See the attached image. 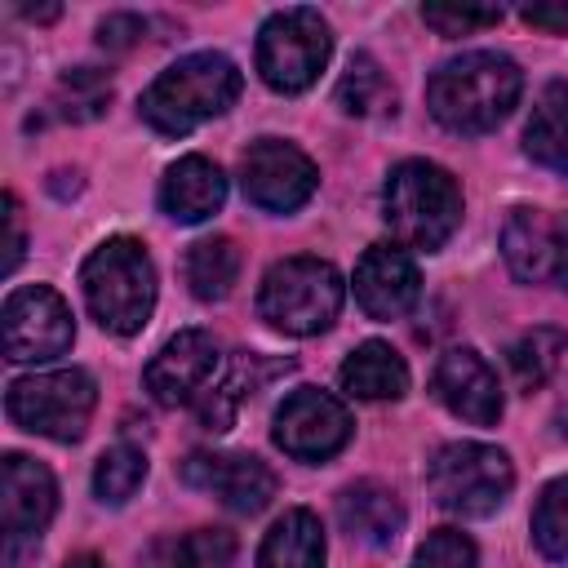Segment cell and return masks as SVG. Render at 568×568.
Returning <instances> with one entry per match:
<instances>
[{
	"label": "cell",
	"instance_id": "obj_1",
	"mask_svg": "<svg viewBox=\"0 0 568 568\" xmlns=\"http://www.w3.org/2000/svg\"><path fill=\"white\" fill-rule=\"evenodd\" d=\"M524 93V71L493 49L462 53L444 62L426 84L430 115L453 133H488L497 129Z\"/></svg>",
	"mask_w": 568,
	"mask_h": 568
},
{
	"label": "cell",
	"instance_id": "obj_2",
	"mask_svg": "<svg viewBox=\"0 0 568 568\" xmlns=\"http://www.w3.org/2000/svg\"><path fill=\"white\" fill-rule=\"evenodd\" d=\"M80 288H84L89 315L106 333L133 337L155 311V266H151L142 240H133V235L102 240L80 266Z\"/></svg>",
	"mask_w": 568,
	"mask_h": 568
},
{
	"label": "cell",
	"instance_id": "obj_3",
	"mask_svg": "<svg viewBox=\"0 0 568 568\" xmlns=\"http://www.w3.org/2000/svg\"><path fill=\"white\" fill-rule=\"evenodd\" d=\"M240 98V71L222 53H191L164 67L142 93V115L151 129L182 138L195 124L222 115Z\"/></svg>",
	"mask_w": 568,
	"mask_h": 568
},
{
	"label": "cell",
	"instance_id": "obj_4",
	"mask_svg": "<svg viewBox=\"0 0 568 568\" xmlns=\"http://www.w3.org/2000/svg\"><path fill=\"white\" fill-rule=\"evenodd\" d=\"M382 209H386L395 240L408 248H422V253L444 248L453 240V231L462 226V191H457L453 173L430 160L395 164L386 178V191H382Z\"/></svg>",
	"mask_w": 568,
	"mask_h": 568
},
{
	"label": "cell",
	"instance_id": "obj_5",
	"mask_svg": "<svg viewBox=\"0 0 568 568\" xmlns=\"http://www.w3.org/2000/svg\"><path fill=\"white\" fill-rule=\"evenodd\" d=\"M257 311L280 333H324L342 311V275L324 257H284L262 275Z\"/></svg>",
	"mask_w": 568,
	"mask_h": 568
},
{
	"label": "cell",
	"instance_id": "obj_6",
	"mask_svg": "<svg viewBox=\"0 0 568 568\" xmlns=\"http://www.w3.org/2000/svg\"><path fill=\"white\" fill-rule=\"evenodd\" d=\"M426 488L430 497L448 510V515H462V519H484L493 515L510 488H515V466L501 448L493 444H475V439H462V444H444L430 466H426Z\"/></svg>",
	"mask_w": 568,
	"mask_h": 568
},
{
	"label": "cell",
	"instance_id": "obj_7",
	"mask_svg": "<svg viewBox=\"0 0 568 568\" xmlns=\"http://www.w3.org/2000/svg\"><path fill=\"white\" fill-rule=\"evenodd\" d=\"M93 404H98V386L84 368H53V373L18 377L9 382V395H4V408L22 430L58 439V444H75L89 430Z\"/></svg>",
	"mask_w": 568,
	"mask_h": 568
},
{
	"label": "cell",
	"instance_id": "obj_8",
	"mask_svg": "<svg viewBox=\"0 0 568 568\" xmlns=\"http://www.w3.org/2000/svg\"><path fill=\"white\" fill-rule=\"evenodd\" d=\"M333 53L328 22L320 9L293 4L262 22L257 31V71L275 93H302L320 80L324 62Z\"/></svg>",
	"mask_w": 568,
	"mask_h": 568
},
{
	"label": "cell",
	"instance_id": "obj_9",
	"mask_svg": "<svg viewBox=\"0 0 568 568\" xmlns=\"http://www.w3.org/2000/svg\"><path fill=\"white\" fill-rule=\"evenodd\" d=\"M0 337H4V355L18 364H40V359L67 355L75 342L71 306L49 284L13 288L0 311Z\"/></svg>",
	"mask_w": 568,
	"mask_h": 568
},
{
	"label": "cell",
	"instance_id": "obj_10",
	"mask_svg": "<svg viewBox=\"0 0 568 568\" xmlns=\"http://www.w3.org/2000/svg\"><path fill=\"white\" fill-rule=\"evenodd\" d=\"M315 164L280 138H257L244 155H240V186L244 195L266 209V213H293L315 195Z\"/></svg>",
	"mask_w": 568,
	"mask_h": 568
},
{
	"label": "cell",
	"instance_id": "obj_11",
	"mask_svg": "<svg viewBox=\"0 0 568 568\" xmlns=\"http://www.w3.org/2000/svg\"><path fill=\"white\" fill-rule=\"evenodd\" d=\"M275 444L297 462H328L351 439V413L337 395L302 386L275 408Z\"/></svg>",
	"mask_w": 568,
	"mask_h": 568
},
{
	"label": "cell",
	"instance_id": "obj_12",
	"mask_svg": "<svg viewBox=\"0 0 568 568\" xmlns=\"http://www.w3.org/2000/svg\"><path fill=\"white\" fill-rule=\"evenodd\" d=\"M182 479L200 493H213L235 515H257L271 506L280 479L253 453H191L182 462Z\"/></svg>",
	"mask_w": 568,
	"mask_h": 568
},
{
	"label": "cell",
	"instance_id": "obj_13",
	"mask_svg": "<svg viewBox=\"0 0 568 568\" xmlns=\"http://www.w3.org/2000/svg\"><path fill=\"white\" fill-rule=\"evenodd\" d=\"M217 359H222V355H217L213 333H204V328H182V333L169 337V342L160 346V355L146 364L142 382H146V390H151L155 404L178 408V404H186V399H195V395H204V390L213 386Z\"/></svg>",
	"mask_w": 568,
	"mask_h": 568
},
{
	"label": "cell",
	"instance_id": "obj_14",
	"mask_svg": "<svg viewBox=\"0 0 568 568\" xmlns=\"http://www.w3.org/2000/svg\"><path fill=\"white\" fill-rule=\"evenodd\" d=\"M501 257L524 284L568 275V217H550L546 209H515L501 226Z\"/></svg>",
	"mask_w": 568,
	"mask_h": 568
},
{
	"label": "cell",
	"instance_id": "obj_15",
	"mask_svg": "<svg viewBox=\"0 0 568 568\" xmlns=\"http://www.w3.org/2000/svg\"><path fill=\"white\" fill-rule=\"evenodd\" d=\"M430 386H435V399H439L453 417H462V422H470V426H493V422L501 417V386H497V373H493V368L484 364V355H475L470 346L444 351L439 364H435Z\"/></svg>",
	"mask_w": 568,
	"mask_h": 568
},
{
	"label": "cell",
	"instance_id": "obj_16",
	"mask_svg": "<svg viewBox=\"0 0 568 568\" xmlns=\"http://www.w3.org/2000/svg\"><path fill=\"white\" fill-rule=\"evenodd\" d=\"M422 275L399 244H373L355 266V302L368 320H404L417 306Z\"/></svg>",
	"mask_w": 568,
	"mask_h": 568
},
{
	"label": "cell",
	"instance_id": "obj_17",
	"mask_svg": "<svg viewBox=\"0 0 568 568\" xmlns=\"http://www.w3.org/2000/svg\"><path fill=\"white\" fill-rule=\"evenodd\" d=\"M53 510H58L53 475L31 457L9 453L4 466H0V519H4V532L9 537H40V528L53 519Z\"/></svg>",
	"mask_w": 568,
	"mask_h": 568
},
{
	"label": "cell",
	"instance_id": "obj_18",
	"mask_svg": "<svg viewBox=\"0 0 568 568\" xmlns=\"http://www.w3.org/2000/svg\"><path fill=\"white\" fill-rule=\"evenodd\" d=\"M222 200H226V178H222V169H217L213 160H204V155H182V160H173L169 173H164V182H160V209H164L173 222H182V226L213 217V213L222 209Z\"/></svg>",
	"mask_w": 568,
	"mask_h": 568
},
{
	"label": "cell",
	"instance_id": "obj_19",
	"mask_svg": "<svg viewBox=\"0 0 568 568\" xmlns=\"http://www.w3.org/2000/svg\"><path fill=\"white\" fill-rule=\"evenodd\" d=\"M337 524L346 528L351 541L359 546H390L404 528V506L395 497V488L377 484V479H359L351 488H342L337 497Z\"/></svg>",
	"mask_w": 568,
	"mask_h": 568
},
{
	"label": "cell",
	"instance_id": "obj_20",
	"mask_svg": "<svg viewBox=\"0 0 568 568\" xmlns=\"http://www.w3.org/2000/svg\"><path fill=\"white\" fill-rule=\"evenodd\" d=\"M337 382L355 399H399L408 390V364L386 342H364L346 355Z\"/></svg>",
	"mask_w": 568,
	"mask_h": 568
},
{
	"label": "cell",
	"instance_id": "obj_21",
	"mask_svg": "<svg viewBox=\"0 0 568 568\" xmlns=\"http://www.w3.org/2000/svg\"><path fill=\"white\" fill-rule=\"evenodd\" d=\"M324 564V528L311 510H284L262 537L257 568H320Z\"/></svg>",
	"mask_w": 568,
	"mask_h": 568
},
{
	"label": "cell",
	"instance_id": "obj_22",
	"mask_svg": "<svg viewBox=\"0 0 568 568\" xmlns=\"http://www.w3.org/2000/svg\"><path fill=\"white\" fill-rule=\"evenodd\" d=\"M524 151L568 178V84H550L524 129Z\"/></svg>",
	"mask_w": 568,
	"mask_h": 568
},
{
	"label": "cell",
	"instance_id": "obj_23",
	"mask_svg": "<svg viewBox=\"0 0 568 568\" xmlns=\"http://www.w3.org/2000/svg\"><path fill=\"white\" fill-rule=\"evenodd\" d=\"M182 271H186V284H191V293L200 302H222L240 280V248H235L231 235L195 240Z\"/></svg>",
	"mask_w": 568,
	"mask_h": 568
},
{
	"label": "cell",
	"instance_id": "obj_24",
	"mask_svg": "<svg viewBox=\"0 0 568 568\" xmlns=\"http://www.w3.org/2000/svg\"><path fill=\"white\" fill-rule=\"evenodd\" d=\"M138 568H235V537L222 528H195L178 541H155Z\"/></svg>",
	"mask_w": 568,
	"mask_h": 568
},
{
	"label": "cell",
	"instance_id": "obj_25",
	"mask_svg": "<svg viewBox=\"0 0 568 568\" xmlns=\"http://www.w3.org/2000/svg\"><path fill=\"white\" fill-rule=\"evenodd\" d=\"M337 106L346 115H386L395 111V89L373 53H355L337 80Z\"/></svg>",
	"mask_w": 568,
	"mask_h": 568
},
{
	"label": "cell",
	"instance_id": "obj_26",
	"mask_svg": "<svg viewBox=\"0 0 568 568\" xmlns=\"http://www.w3.org/2000/svg\"><path fill=\"white\" fill-rule=\"evenodd\" d=\"M271 368H288V359H284V364H271ZM271 368L262 364V355H240V364H235L222 382H213V386L200 395V422H204L209 430H226L231 417H235V408L244 404V395H253V386H257Z\"/></svg>",
	"mask_w": 568,
	"mask_h": 568
},
{
	"label": "cell",
	"instance_id": "obj_27",
	"mask_svg": "<svg viewBox=\"0 0 568 568\" xmlns=\"http://www.w3.org/2000/svg\"><path fill=\"white\" fill-rule=\"evenodd\" d=\"M564 351H568V333H559V328H532V333H524L510 346V373H515V382L524 390L546 386L550 373L559 368Z\"/></svg>",
	"mask_w": 568,
	"mask_h": 568
},
{
	"label": "cell",
	"instance_id": "obj_28",
	"mask_svg": "<svg viewBox=\"0 0 568 568\" xmlns=\"http://www.w3.org/2000/svg\"><path fill=\"white\" fill-rule=\"evenodd\" d=\"M142 479H146V453L133 448V444L106 448V453L98 457V466H93V493H98V501H106V506L129 501V497L142 488Z\"/></svg>",
	"mask_w": 568,
	"mask_h": 568
},
{
	"label": "cell",
	"instance_id": "obj_29",
	"mask_svg": "<svg viewBox=\"0 0 568 568\" xmlns=\"http://www.w3.org/2000/svg\"><path fill=\"white\" fill-rule=\"evenodd\" d=\"M532 541L550 559H568V479H555L541 488L532 510Z\"/></svg>",
	"mask_w": 568,
	"mask_h": 568
},
{
	"label": "cell",
	"instance_id": "obj_30",
	"mask_svg": "<svg viewBox=\"0 0 568 568\" xmlns=\"http://www.w3.org/2000/svg\"><path fill=\"white\" fill-rule=\"evenodd\" d=\"M53 102H58V111L67 120H93L111 102V80L102 71H93V67H75V71H67L58 80Z\"/></svg>",
	"mask_w": 568,
	"mask_h": 568
},
{
	"label": "cell",
	"instance_id": "obj_31",
	"mask_svg": "<svg viewBox=\"0 0 568 568\" xmlns=\"http://www.w3.org/2000/svg\"><path fill=\"white\" fill-rule=\"evenodd\" d=\"M475 541L466 537V532H457V528H439V532H430L422 546H417V555H413V564L408 568H475Z\"/></svg>",
	"mask_w": 568,
	"mask_h": 568
},
{
	"label": "cell",
	"instance_id": "obj_32",
	"mask_svg": "<svg viewBox=\"0 0 568 568\" xmlns=\"http://www.w3.org/2000/svg\"><path fill=\"white\" fill-rule=\"evenodd\" d=\"M422 18L439 36H470L479 27H497L501 22V9L497 4H426Z\"/></svg>",
	"mask_w": 568,
	"mask_h": 568
},
{
	"label": "cell",
	"instance_id": "obj_33",
	"mask_svg": "<svg viewBox=\"0 0 568 568\" xmlns=\"http://www.w3.org/2000/svg\"><path fill=\"white\" fill-rule=\"evenodd\" d=\"M146 36V22L138 18V13H106L102 22H98V44L102 49H129V44H138Z\"/></svg>",
	"mask_w": 568,
	"mask_h": 568
},
{
	"label": "cell",
	"instance_id": "obj_34",
	"mask_svg": "<svg viewBox=\"0 0 568 568\" xmlns=\"http://www.w3.org/2000/svg\"><path fill=\"white\" fill-rule=\"evenodd\" d=\"M519 18L537 31H568V0H537V4H524Z\"/></svg>",
	"mask_w": 568,
	"mask_h": 568
},
{
	"label": "cell",
	"instance_id": "obj_35",
	"mask_svg": "<svg viewBox=\"0 0 568 568\" xmlns=\"http://www.w3.org/2000/svg\"><path fill=\"white\" fill-rule=\"evenodd\" d=\"M4 222H9L4 275H13V271H18V262H22V248H27V231H22V209H18V195H4Z\"/></svg>",
	"mask_w": 568,
	"mask_h": 568
},
{
	"label": "cell",
	"instance_id": "obj_36",
	"mask_svg": "<svg viewBox=\"0 0 568 568\" xmlns=\"http://www.w3.org/2000/svg\"><path fill=\"white\" fill-rule=\"evenodd\" d=\"M40 550V537H9L4 532V568H27Z\"/></svg>",
	"mask_w": 568,
	"mask_h": 568
},
{
	"label": "cell",
	"instance_id": "obj_37",
	"mask_svg": "<svg viewBox=\"0 0 568 568\" xmlns=\"http://www.w3.org/2000/svg\"><path fill=\"white\" fill-rule=\"evenodd\" d=\"M62 568H102V564H98L93 555H75V559H67Z\"/></svg>",
	"mask_w": 568,
	"mask_h": 568
},
{
	"label": "cell",
	"instance_id": "obj_38",
	"mask_svg": "<svg viewBox=\"0 0 568 568\" xmlns=\"http://www.w3.org/2000/svg\"><path fill=\"white\" fill-rule=\"evenodd\" d=\"M555 422H559V435L568 439V395H564V404H559V413H555Z\"/></svg>",
	"mask_w": 568,
	"mask_h": 568
}]
</instances>
